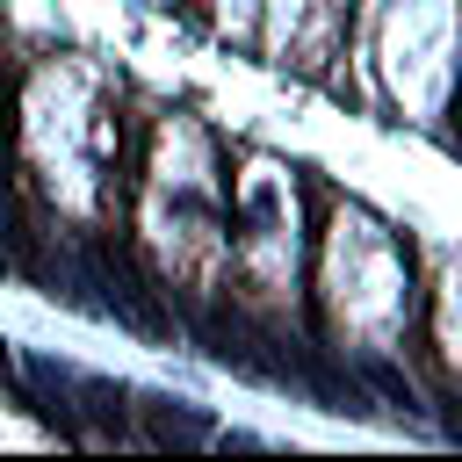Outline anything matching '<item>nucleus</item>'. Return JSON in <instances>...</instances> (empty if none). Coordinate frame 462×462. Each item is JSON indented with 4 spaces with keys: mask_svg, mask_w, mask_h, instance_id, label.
Listing matches in <instances>:
<instances>
[{
    "mask_svg": "<svg viewBox=\"0 0 462 462\" xmlns=\"http://www.w3.org/2000/svg\"><path fill=\"white\" fill-rule=\"evenodd\" d=\"M448 440H462V404H448Z\"/></svg>",
    "mask_w": 462,
    "mask_h": 462,
    "instance_id": "6",
    "label": "nucleus"
},
{
    "mask_svg": "<svg viewBox=\"0 0 462 462\" xmlns=\"http://www.w3.org/2000/svg\"><path fill=\"white\" fill-rule=\"evenodd\" d=\"M0 390H7V397L22 390V383H14V354H7V339H0Z\"/></svg>",
    "mask_w": 462,
    "mask_h": 462,
    "instance_id": "5",
    "label": "nucleus"
},
{
    "mask_svg": "<svg viewBox=\"0 0 462 462\" xmlns=\"http://www.w3.org/2000/svg\"><path fill=\"white\" fill-rule=\"evenodd\" d=\"M188 332H195V346H202L217 368L253 375V383H282L289 346H274V332H260V325L238 318L231 303H188Z\"/></svg>",
    "mask_w": 462,
    "mask_h": 462,
    "instance_id": "1",
    "label": "nucleus"
},
{
    "mask_svg": "<svg viewBox=\"0 0 462 462\" xmlns=\"http://www.w3.org/2000/svg\"><path fill=\"white\" fill-rule=\"evenodd\" d=\"M354 383H361V390H375L390 411L419 419V390H411V375H404L397 361H383V354H361V361H354Z\"/></svg>",
    "mask_w": 462,
    "mask_h": 462,
    "instance_id": "4",
    "label": "nucleus"
},
{
    "mask_svg": "<svg viewBox=\"0 0 462 462\" xmlns=\"http://www.w3.org/2000/svg\"><path fill=\"white\" fill-rule=\"evenodd\" d=\"M72 397H79V411L101 426V433H116V440H130V390L123 383H101V375H79L72 383ZM94 426H87V440H94Z\"/></svg>",
    "mask_w": 462,
    "mask_h": 462,
    "instance_id": "3",
    "label": "nucleus"
},
{
    "mask_svg": "<svg viewBox=\"0 0 462 462\" xmlns=\"http://www.w3.org/2000/svg\"><path fill=\"white\" fill-rule=\"evenodd\" d=\"M137 411H144V433H137V440H152V448H195V440H209V433H217L202 404L166 397V390H144V397H137Z\"/></svg>",
    "mask_w": 462,
    "mask_h": 462,
    "instance_id": "2",
    "label": "nucleus"
}]
</instances>
